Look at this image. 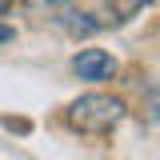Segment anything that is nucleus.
<instances>
[{
  "label": "nucleus",
  "instance_id": "1",
  "mask_svg": "<svg viewBox=\"0 0 160 160\" xmlns=\"http://www.w3.org/2000/svg\"><path fill=\"white\" fill-rule=\"evenodd\" d=\"M124 100L108 96V92H88V96L72 100L68 108V124L80 128V132H112L120 120H124Z\"/></svg>",
  "mask_w": 160,
  "mask_h": 160
},
{
  "label": "nucleus",
  "instance_id": "4",
  "mask_svg": "<svg viewBox=\"0 0 160 160\" xmlns=\"http://www.w3.org/2000/svg\"><path fill=\"white\" fill-rule=\"evenodd\" d=\"M32 12H40V16H48V20H60L64 12H72V4L76 0H24Z\"/></svg>",
  "mask_w": 160,
  "mask_h": 160
},
{
  "label": "nucleus",
  "instance_id": "5",
  "mask_svg": "<svg viewBox=\"0 0 160 160\" xmlns=\"http://www.w3.org/2000/svg\"><path fill=\"white\" fill-rule=\"evenodd\" d=\"M104 4L112 8V20H116V24H124V20H132V16H136L140 8H148L152 0H104Z\"/></svg>",
  "mask_w": 160,
  "mask_h": 160
},
{
  "label": "nucleus",
  "instance_id": "7",
  "mask_svg": "<svg viewBox=\"0 0 160 160\" xmlns=\"http://www.w3.org/2000/svg\"><path fill=\"white\" fill-rule=\"evenodd\" d=\"M8 4H12V0H0V12H8Z\"/></svg>",
  "mask_w": 160,
  "mask_h": 160
},
{
  "label": "nucleus",
  "instance_id": "2",
  "mask_svg": "<svg viewBox=\"0 0 160 160\" xmlns=\"http://www.w3.org/2000/svg\"><path fill=\"white\" fill-rule=\"evenodd\" d=\"M72 72L80 80H108L116 72V60H112V52H104V48H80L76 56H72Z\"/></svg>",
  "mask_w": 160,
  "mask_h": 160
},
{
  "label": "nucleus",
  "instance_id": "6",
  "mask_svg": "<svg viewBox=\"0 0 160 160\" xmlns=\"http://www.w3.org/2000/svg\"><path fill=\"white\" fill-rule=\"evenodd\" d=\"M12 36H16V28H12V24H0V44H8Z\"/></svg>",
  "mask_w": 160,
  "mask_h": 160
},
{
  "label": "nucleus",
  "instance_id": "3",
  "mask_svg": "<svg viewBox=\"0 0 160 160\" xmlns=\"http://www.w3.org/2000/svg\"><path fill=\"white\" fill-rule=\"evenodd\" d=\"M56 24H64V28H68L72 36H88V32H96V28H100V20L84 16V12H76V8H72V12H64V16L56 20Z\"/></svg>",
  "mask_w": 160,
  "mask_h": 160
}]
</instances>
